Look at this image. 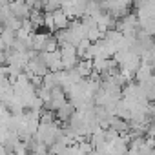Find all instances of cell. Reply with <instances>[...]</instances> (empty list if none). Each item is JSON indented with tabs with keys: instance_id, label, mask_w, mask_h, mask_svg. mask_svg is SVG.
<instances>
[{
	"instance_id": "6da1fadb",
	"label": "cell",
	"mask_w": 155,
	"mask_h": 155,
	"mask_svg": "<svg viewBox=\"0 0 155 155\" xmlns=\"http://www.w3.org/2000/svg\"><path fill=\"white\" fill-rule=\"evenodd\" d=\"M60 58H62V68L64 69H73L79 62V55H77V48L75 46H60Z\"/></svg>"
},
{
	"instance_id": "7a4b0ae2",
	"label": "cell",
	"mask_w": 155,
	"mask_h": 155,
	"mask_svg": "<svg viewBox=\"0 0 155 155\" xmlns=\"http://www.w3.org/2000/svg\"><path fill=\"white\" fill-rule=\"evenodd\" d=\"M42 57H44V62H46V66H48L49 71L55 73V71L64 69V68H62V58H60V49H55V51H44Z\"/></svg>"
},
{
	"instance_id": "3957f363",
	"label": "cell",
	"mask_w": 155,
	"mask_h": 155,
	"mask_svg": "<svg viewBox=\"0 0 155 155\" xmlns=\"http://www.w3.org/2000/svg\"><path fill=\"white\" fill-rule=\"evenodd\" d=\"M77 110H75V106L69 102V99H68V102L66 104H62L57 111H55V117L58 119V122H69V119L73 117V113H75Z\"/></svg>"
},
{
	"instance_id": "277c9868",
	"label": "cell",
	"mask_w": 155,
	"mask_h": 155,
	"mask_svg": "<svg viewBox=\"0 0 155 155\" xmlns=\"http://www.w3.org/2000/svg\"><path fill=\"white\" fill-rule=\"evenodd\" d=\"M51 15H53V22H55L57 31H58V29H66V28L69 26V22H71V18L64 13V9H62V8H58V9L51 11Z\"/></svg>"
}]
</instances>
